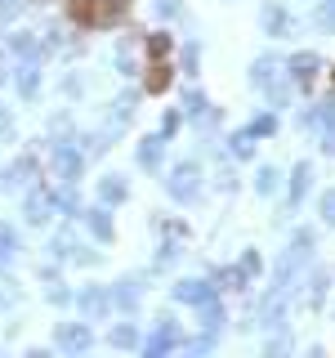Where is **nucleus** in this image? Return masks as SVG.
<instances>
[{"mask_svg":"<svg viewBox=\"0 0 335 358\" xmlns=\"http://www.w3.org/2000/svg\"><path fill=\"white\" fill-rule=\"evenodd\" d=\"M85 341H90V332H85V327H67V332H63V345H72V350H81Z\"/></svg>","mask_w":335,"mask_h":358,"instance_id":"obj_1","label":"nucleus"},{"mask_svg":"<svg viewBox=\"0 0 335 358\" xmlns=\"http://www.w3.org/2000/svg\"><path fill=\"white\" fill-rule=\"evenodd\" d=\"M9 247H14V233H9V229H5V224H0V260H5V256H9Z\"/></svg>","mask_w":335,"mask_h":358,"instance_id":"obj_2","label":"nucleus"},{"mask_svg":"<svg viewBox=\"0 0 335 358\" xmlns=\"http://www.w3.org/2000/svg\"><path fill=\"white\" fill-rule=\"evenodd\" d=\"M166 81H170V72H166V68H157V77H152L148 86H152V90H161V86H166Z\"/></svg>","mask_w":335,"mask_h":358,"instance_id":"obj_3","label":"nucleus"}]
</instances>
